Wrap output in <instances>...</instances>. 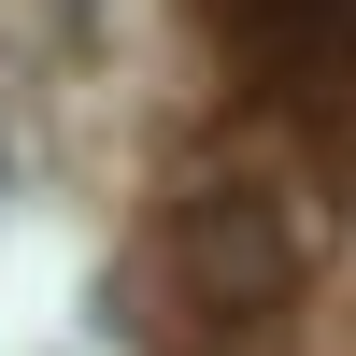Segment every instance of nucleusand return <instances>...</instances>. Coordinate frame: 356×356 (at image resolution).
<instances>
[{"label":"nucleus","mask_w":356,"mask_h":356,"mask_svg":"<svg viewBox=\"0 0 356 356\" xmlns=\"http://www.w3.org/2000/svg\"><path fill=\"white\" fill-rule=\"evenodd\" d=\"M171 257H186V285L243 328V314H285L300 300V214H285L271 186H214L186 228H171Z\"/></svg>","instance_id":"obj_1"}]
</instances>
